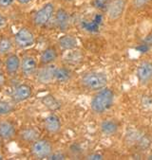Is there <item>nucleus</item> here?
Returning <instances> with one entry per match:
<instances>
[{"label": "nucleus", "mask_w": 152, "mask_h": 160, "mask_svg": "<svg viewBox=\"0 0 152 160\" xmlns=\"http://www.w3.org/2000/svg\"><path fill=\"white\" fill-rule=\"evenodd\" d=\"M58 58V52L54 47H48L40 55V66H48L53 63Z\"/></svg>", "instance_id": "nucleus-14"}, {"label": "nucleus", "mask_w": 152, "mask_h": 160, "mask_svg": "<svg viewBox=\"0 0 152 160\" xmlns=\"http://www.w3.org/2000/svg\"><path fill=\"white\" fill-rule=\"evenodd\" d=\"M16 1L21 5H27V4L30 3L32 1H34V0H16Z\"/></svg>", "instance_id": "nucleus-30"}, {"label": "nucleus", "mask_w": 152, "mask_h": 160, "mask_svg": "<svg viewBox=\"0 0 152 160\" xmlns=\"http://www.w3.org/2000/svg\"><path fill=\"white\" fill-rule=\"evenodd\" d=\"M30 152L33 156L38 159L49 158L53 152V147L51 143L47 139H37L32 143Z\"/></svg>", "instance_id": "nucleus-3"}, {"label": "nucleus", "mask_w": 152, "mask_h": 160, "mask_svg": "<svg viewBox=\"0 0 152 160\" xmlns=\"http://www.w3.org/2000/svg\"><path fill=\"white\" fill-rule=\"evenodd\" d=\"M152 0H132V6L136 10H143L147 7Z\"/></svg>", "instance_id": "nucleus-23"}, {"label": "nucleus", "mask_w": 152, "mask_h": 160, "mask_svg": "<svg viewBox=\"0 0 152 160\" xmlns=\"http://www.w3.org/2000/svg\"><path fill=\"white\" fill-rule=\"evenodd\" d=\"M33 95V88L29 84H19L17 85L12 94V100L13 102H22L29 99Z\"/></svg>", "instance_id": "nucleus-7"}, {"label": "nucleus", "mask_w": 152, "mask_h": 160, "mask_svg": "<svg viewBox=\"0 0 152 160\" xmlns=\"http://www.w3.org/2000/svg\"><path fill=\"white\" fill-rule=\"evenodd\" d=\"M15 109L16 108L13 103L4 102V101H0V117L10 115L13 112H14Z\"/></svg>", "instance_id": "nucleus-22"}, {"label": "nucleus", "mask_w": 152, "mask_h": 160, "mask_svg": "<svg viewBox=\"0 0 152 160\" xmlns=\"http://www.w3.org/2000/svg\"><path fill=\"white\" fill-rule=\"evenodd\" d=\"M86 159H94V160H100L103 159V156L101 154L98 153H93V154H90L86 157Z\"/></svg>", "instance_id": "nucleus-28"}, {"label": "nucleus", "mask_w": 152, "mask_h": 160, "mask_svg": "<svg viewBox=\"0 0 152 160\" xmlns=\"http://www.w3.org/2000/svg\"><path fill=\"white\" fill-rule=\"evenodd\" d=\"M77 45V40L72 35H63L58 40V46L62 50H73Z\"/></svg>", "instance_id": "nucleus-16"}, {"label": "nucleus", "mask_w": 152, "mask_h": 160, "mask_svg": "<svg viewBox=\"0 0 152 160\" xmlns=\"http://www.w3.org/2000/svg\"><path fill=\"white\" fill-rule=\"evenodd\" d=\"M20 66H21V60L16 54L11 53L6 57L4 62V67H5L6 73L9 76L16 75L20 69Z\"/></svg>", "instance_id": "nucleus-12"}, {"label": "nucleus", "mask_w": 152, "mask_h": 160, "mask_svg": "<svg viewBox=\"0 0 152 160\" xmlns=\"http://www.w3.org/2000/svg\"><path fill=\"white\" fill-rule=\"evenodd\" d=\"M109 0H92V6L97 10H107Z\"/></svg>", "instance_id": "nucleus-24"}, {"label": "nucleus", "mask_w": 152, "mask_h": 160, "mask_svg": "<svg viewBox=\"0 0 152 160\" xmlns=\"http://www.w3.org/2000/svg\"><path fill=\"white\" fill-rule=\"evenodd\" d=\"M137 78L142 84H146L152 80V62H143L137 68Z\"/></svg>", "instance_id": "nucleus-10"}, {"label": "nucleus", "mask_w": 152, "mask_h": 160, "mask_svg": "<svg viewBox=\"0 0 152 160\" xmlns=\"http://www.w3.org/2000/svg\"><path fill=\"white\" fill-rule=\"evenodd\" d=\"M71 78V71L66 67H60L56 68L55 70V76H54V82L63 83L67 82Z\"/></svg>", "instance_id": "nucleus-18"}, {"label": "nucleus", "mask_w": 152, "mask_h": 160, "mask_svg": "<svg viewBox=\"0 0 152 160\" xmlns=\"http://www.w3.org/2000/svg\"><path fill=\"white\" fill-rule=\"evenodd\" d=\"M114 92L107 87L99 90L91 100L90 107L95 114H103L107 112L113 104Z\"/></svg>", "instance_id": "nucleus-1"}, {"label": "nucleus", "mask_w": 152, "mask_h": 160, "mask_svg": "<svg viewBox=\"0 0 152 160\" xmlns=\"http://www.w3.org/2000/svg\"><path fill=\"white\" fill-rule=\"evenodd\" d=\"M0 144H1V138H0Z\"/></svg>", "instance_id": "nucleus-36"}, {"label": "nucleus", "mask_w": 152, "mask_h": 160, "mask_svg": "<svg viewBox=\"0 0 152 160\" xmlns=\"http://www.w3.org/2000/svg\"><path fill=\"white\" fill-rule=\"evenodd\" d=\"M56 68L54 65H48V66H43L37 72H36V77L37 81L40 83L47 84L54 82V76H55V70Z\"/></svg>", "instance_id": "nucleus-9"}, {"label": "nucleus", "mask_w": 152, "mask_h": 160, "mask_svg": "<svg viewBox=\"0 0 152 160\" xmlns=\"http://www.w3.org/2000/svg\"><path fill=\"white\" fill-rule=\"evenodd\" d=\"M108 79L103 72H89L81 79V84L84 88L90 91H99L107 87Z\"/></svg>", "instance_id": "nucleus-2"}, {"label": "nucleus", "mask_w": 152, "mask_h": 160, "mask_svg": "<svg viewBox=\"0 0 152 160\" xmlns=\"http://www.w3.org/2000/svg\"><path fill=\"white\" fill-rule=\"evenodd\" d=\"M19 138L21 141L26 143H33L39 138V133L34 128H26L19 134Z\"/></svg>", "instance_id": "nucleus-17"}, {"label": "nucleus", "mask_w": 152, "mask_h": 160, "mask_svg": "<svg viewBox=\"0 0 152 160\" xmlns=\"http://www.w3.org/2000/svg\"><path fill=\"white\" fill-rule=\"evenodd\" d=\"M55 12L54 4L51 2L46 3L40 8L33 16V22L36 27H43L47 25L52 18Z\"/></svg>", "instance_id": "nucleus-4"}, {"label": "nucleus", "mask_w": 152, "mask_h": 160, "mask_svg": "<svg viewBox=\"0 0 152 160\" xmlns=\"http://www.w3.org/2000/svg\"><path fill=\"white\" fill-rule=\"evenodd\" d=\"M5 81H6L5 76L3 74H0V86H2L5 83Z\"/></svg>", "instance_id": "nucleus-31"}, {"label": "nucleus", "mask_w": 152, "mask_h": 160, "mask_svg": "<svg viewBox=\"0 0 152 160\" xmlns=\"http://www.w3.org/2000/svg\"><path fill=\"white\" fill-rule=\"evenodd\" d=\"M0 159H3V155H2L1 152H0Z\"/></svg>", "instance_id": "nucleus-34"}, {"label": "nucleus", "mask_w": 152, "mask_h": 160, "mask_svg": "<svg viewBox=\"0 0 152 160\" xmlns=\"http://www.w3.org/2000/svg\"><path fill=\"white\" fill-rule=\"evenodd\" d=\"M148 159H152V156H149V157H148Z\"/></svg>", "instance_id": "nucleus-35"}, {"label": "nucleus", "mask_w": 152, "mask_h": 160, "mask_svg": "<svg viewBox=\"0 0 152 160\" xmlns=\"http://www.w3.org/2000/svg\"><path fill=\"white\" fill-rule=\"evenodd\" d=\"M65 155L63 153H61V152H52L51 155L48 158V159H65Z\"/></svg>", "instance_id": "nucleus-27"}, {"label": "nucleus", "mask_w": 152, "mask_h": 160, "mask_svg": "<svg viewBox=\"0 0 152 160\" xmlns=\"http://www.w3.org/2000/svg\"><path fill=\"white\" fill-rule=\"evenodd\" d=\"M16 0H0V9H7L11 7Z\"/></svg>", "instance_id": "nucleus-25"}, {"label": "nucleus", "mask_w": 152, "mask_h": 160, "mask_svg": "<svg viewBox=\"0 0 152 160\" xmlns=\"http://www.w3.org/2000/svg\"><path fill=\"white\" fill-rule=\"evenodd\" d=\"M55 25L60 30H66L70 26V15L64 9H58L55 12Z\"/></svg>", "instance_id": "nucleus-15"}, {"label": "nucleus", "mask_w": 152, "mask_h": 160, "mask_svg": "<svg viewBox=\"0 0 152 160\" xmlns=\"http://www.w3.org/2000/svg\"><path fill=\"white\" fill-rule=\"evenodd\" d=\"M128 0H109L106 12L108 20L117 21L125 13Z\"/></svg>", "instance_id": "nucleus-6"}, {"label": "nucleus", "mask_w": 152, "mask_h": 160, "mask_svg": "<svg viewBox=\"0 0 152 160\" xmlns=\"http://www.w3.org/2000/svg\"><path fill=\"white\" fill-rule=\"evenodd\" d=\"M7 23V19L4 15H2L1 13H0V28H3Z\"/></svg>", "instance_id": "nucleus-29"}, {"label": "nucleus", "mask_w": 152, "mask_h": 160, "mask_svg": "<svg viewBox=\"0 0 152 160\" xmlns=\"http://www.w3.org/2000/svg\"><path fill=\"white\" fill-rule=\"evenodd\" d=\"M16 125L12 120H3L0 122V138L3 140H12L16 136Z\"/></svg>", "instance_id": "nucleus-11"}, {"label": "nucleus", "mask_w": 152, "mask_h": 160, "mask_svg": "<svg viewBox=\"0 0 152 160\" xmlns=\"http://www.w3.org/2000/svg\"><path fill=\"white\" fill-rule=\"evenodd\" d=\"M42 103L50 111H57L61 108V103L59 101L53 97L52 95H46L41 100Z\"/></svg>", "instance_id": "nucleus-20"}, {"label": "nucleus", "mask_w": 152, "mask_h": 160, "mask_svg": "<svg viewBox=\"0 0 152 160\" xmlns=\"http://www.w3.org/2000/svg\"><path fill=\"white\" fill-rule=\"evenodd\" d=\"M14 45L19 48H27L34 45L35 37L32 30L28 28H21L13 37Z\"/></svg>", "instance_id": "nucleus-5"}, {"label": "nucleus", "mask_w": 152, "mask_h": 160, "mask_svg": "<svg viewBox=\"0 0 152 160\" xmlns=\"http://www.w3.org/2000/svg\"><path fill=\"white\" fill-rule=\"evenodd\" d=\"M20 70L25 77H32L37 72V62L33 56H24L21 59Z\"/></svg>", "instance_id": "nucleus-8"}, {"label": "nucleus", "mask_w": 152, "mask_h": 160, "mask_svg": "<svg viewBox=\"0 0 152 160\" xmlns=\"http://www.w3.org/2000/svg\"><path fill=\"white\" fill-rule=\"evenodd\" d=\"M144 43L146 46H148V47H152V30H151L150 32L144 37Z\"/></svg>", "instance_id": "nucleus-26"}, {"label": "nucleus", "mask_w": 152, "mask_h": 160, "mask_svg": "<svg viewBox=\"0 0 152 160\" xmlns=\"http://www.w3.org/2000/svg\"><path fill=\"white\" fill-rule=\"evenodd\" d=\"M14 42L9 37H2L0 39V55H9L13 49Z\"/></svg>", "instance_id": "nucleus-21"}, {"label": "nucleus", "mask_w": 152, "mask_h": 160, "mask_svg": "<svg viewBox=\"0 0 152 160\" xmlns=\"http://www.w3.org/2000/svg\"><path fill=\"white\" fill-rule=\"evenodd\" d=\"M101 132L106 136H112L118 131V124L112 119H106L100 125Z\"/></svg>", "instance_id": "nucleus-19"}, {"label": "nucleus", "mask_w": 152, "mask_h": 160, "mask_svg": "<svg viewBox=\"0 0 152 160\" xmlns=\"http://www.w3.org/2000/svg\"><path fill=\"white\" fill-rule=\"evenodd\" d=\"M65 2H71V1H74V0H63Z\"/></svg>", "instance_id": "nucleus-33"}, {"label": "nucleus", "mask_w": 152, "mask_h": 160, "mask_svg": "<svg viewBox=\"0 0 152 160\" xmlns=\"http://www.w3.org/2000/svg\"><path fill=\"white\" fill-rule=\"evenodd\" d=\"M2 65H3V62H2V60H1V58H0V68H1V67H2Z\"/></svg>", "instance_id": "nucleus-32"}, {"label": "nucleus", "mask_w": 152, "mask_h": 160, "mask_svg": "<svg viewBox=\"0 0 152 160\" xmlns=\"http://www.w3.org/2000/svg\"><path fill=\"white\" fill-rule=\"evenodd\" d=\"M44 127L46 131L49 132L50 134H57L61 130L62 124H61L60 118L56 115L51 114L45 118Z\"/></svg>", "instance_id": "nucleus-13"}]
</instances>
